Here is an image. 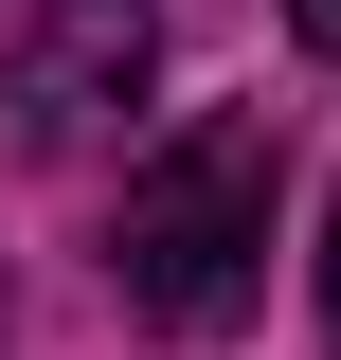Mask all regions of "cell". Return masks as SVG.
Segmentation results:
<instances>
[{
    "instance_id": "5",
    "label": "cell",
    "mask_w": 341,
    "mask_h": 360,
    "mask_svg": "<svg viewBox=\"0 0 341 360\" xmlns=\"http://www.w3.org/2000/svg\"><path fill=\"white\" fill-rule=\"evenodd\" d=\"M0 324H18V307H0Z\"/></svg>"
},
{
    "instance_id": "3",
    "label": "cell",
    "mask_w": 341,
    "mask_h": 360,
    "mask_svg": "<svg viewBox=\"0 0 341 360\" xmlns=\"http://www.w3.org/2000/svg\"><path fill=\"white\" fill-rule=\"evenodd\" d=\"M288 37H305V54H323V72H341V0H288Z\"/></svg>"
},
{
    "instance_id": "1",
    "label": "cell",
    "mask_w": 341,
    "mask_h": 360,
    "mask_svg": "<svg viewBox=\"0 0 341 360\" xmlns=\"http://www.w3.org/2000/svg\"><path fill=\"white\" fill-rule=\"evenodd\" d=\"M269 198H288L269 108H198L180 144H144V162H126V234H108L126 307L180 324V342H215V324L269 288Z\"/></svg>"
},
{
    "instance_id": "4",
    "label": "cell",
    "mask_w": 341,
    "mask_h": 360,
    "mask_svg": "<svg viewBox=\"0 0 341 360\" xmlns=\"http://www.w3.org/2000/svg\"><path fill=\"white\" fill-rule=\"evenodd\" d=\"M323 342H341V198H323Z\"/></svg>"
},
{
    "instance_id": "2",
    "label": "cell",
    "mask_w": 341,
    "mask_h": 360,
    "mask_svg": "<svg viewBox=\"0 0 341 360\" xmlns=\"http://www.w3.org/2000/svg\"><path fill=\"white\" fill-rule=\"evenodd\" d=\"M144 72H162V18H144V0H36L0 108H18V144H108L144 108Z\"/></svg>"
}]
</instances>
